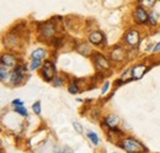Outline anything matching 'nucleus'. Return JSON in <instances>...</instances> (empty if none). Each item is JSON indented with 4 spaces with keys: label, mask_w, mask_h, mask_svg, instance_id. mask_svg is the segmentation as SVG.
<instances>
[{
    "label": "nucleus",
    "mask_w": 160,
    "mask_h": 153,
    "mask_svg": "<svg viewBox=\"0 0 160 153\" xmlns=\"http://www.w3.org/2000/svg\"><path fill=\"white\" fill-rule=\"evenodd\" d=\"M142 1V4L144 5V6H153L154 5V3H155V0H140Z\"/></svg>",
    "instance_id": "nucleus-22"
},
{
    "label": "nucleus",
    "mask_w": 160,
    "mask_h": 153,
    "mask_svg": "<svg viewBox=\"0 0 160 153\" xmlns=\"http://www.w3.org/2000/svg\"><path fill=\"white\" fill-rule=\"evenodd\" d=\"M134 19L138 24H145L148 21V14L143 8H137L134 11Z\"/></svg>",
    "instance_id": "nucleus-7"
},
{
    "label": "nucleus",
    "mask_w": 160,
    "mask_h": 153,
    "mask_svg": "<svg viewBox=\"0 0 160 153\" xmlns=\"http://www.w3.org/2000/svg\"><path fill=\"white\" fill-rule=\"evenodd\" d=\"M77 51L79 52L80 55H82V56H89L91 53V48L86 43H80V45H78L77 46Z\"/></svg>",
    "instance_id": "nucleus-12"
},
{
    "label": "nucleus",
    "mask_w": 160,
    "mask_h": 153,
    "mask_svg": "<svg viewBox=\"0 0 160 153\" xmlns=\"http://www.w3.org/2000/svg\"><path fill=\"white\" fill-rule=\"evenodd\" d=\"M40 32L44 37H51L56 34V26L52 21H47L40 25Z\"/></svg>",
    "instance_id": "nucleus-3"
},
{
    "label": "nucleus",
    "mask_w": 160,
    "mask_h": 153,
    "mask_svg": "<svg viewBox=\"0 0 160 153\" xmlns=\"http://www.w3.org/2000/svg\"><path fill=\"white\" fill-rule=\"evenodd\" d=\"M54 73H56L54 64L51 61H46L42 67V76L44 78V80L51 82L52 79H54Z\"/></svg>",
    "instance_id": "nucleus-2"
},
{
    "label": "nucleus",
    "mask_w": 160,
    "mask_h": 153,
    "mask_svg": "<svg viewBox=\"0 0 160 153\" xmlns=\"http://www.w3.org/2000/svg\"><path fill=\"white\" fill-rule=\"evenodd\" d=\"M78 89H79V87H78L75 83H70L69 87H68V90H69L70 94H75V93H78V92H79Z\"/></svg>",
    "instance_id": "nucleus-18"
},
{
    "label": "nucleus",
    "mask_w": 160,
    "mask_h": 153,
    "mask_svg": "<svg viewBox=\"0 0 160 153\" xmlns=\"http://www.w3.org/2000/svg\"><path fill=\"white\" fill-rule=\"evenodd\" d=\"M124 41L129 46H134L139 42V34L136 30H131L124 35Z\"/></svg>",
    "instance_id": "nucleus-5"
},
{
    "label": "nucleus",
    "mask_w": 160,
    "mask_h": 153,
    "mask_svg": "<svg viewBox=\"0 0 160 153\" xmlns=\"http://www.w3.org/2000/svg\"><path fill=\"white\" fill-rule=\"evenodd\" d=\"M5 43H6L8 46H15V45L18 43V37H16L15 35L10 34L8 37H5Z\"/></svg>",
    "instance_id": "nucleus-15"
},
{
    "label": "nucleus",
    "mask_w": 160,
    "mask_h": 153,
    "mask_svg": "<svg viewBox=\"0 0 160 153\" xmlns=\"http://www.w3.org/2000/svg\"><path fill=\"white\" fill-rule=\"evenodd\" d=\"M47 52L43 50V48H38V50H35L32 52V58H36V59H42V58L46 57Z\"/></svg>",
    "instance_id": "nucleus-14"
},
{
    "label": "nucleus",
    "mask_w": 160,
    "mask_h": 153,
    "mask_svg": "<svg viewBox=\"0 0 160 153\" xmlns=\"http://www.w3.org/2000/svg\"><path fill=\"white\" fill-rule=\"evenodd\" d=\"M88 137L90 138V141L94 143V145H98L99 143V137H98V135L96 134H94V132H88Z\"/></svg>",
    "instance_id": "nucleus-17"
},
{
    "label": "nucleus",
    "mask_w": 160,
    "mask_h": 153,
    "mask_svg": "<svg viewBox=\"0 0 160 153\" xmlns=\"http://www.w3.org/2000/svg\"><path fill=\"white\" fill-rule=\"evenodd\" d=\"M145 71H147V67L145 66H137V67H134L133 69H132V76L133 78L136 79V80H138L140 79L142 76H144V73H145Z\"/></svg>",
    "instance_id": "nucleus-9"
},
{
    "label": "nucleus",
    "mask_w": 160,
    "mask_h": 153,
    "mask_svg": "<svg viewBox=\"0 0 160 153\" xmlns=\"http://www.w3.org/2000/svg\"><path fill=\"white\" fill-rule=\"evenodd\" d=\"M89 41H90L92 45L99 46V45H101V43L105 41V36H103V34L100 32V31H92V32L89 35Z\"/></svg>",
    "instance_id": "nucleus-6"
},
{
    "label": "nucleus",
    "mask_w": 160,
    "mask_h": 153,
    "mask_svg": "<svg viewBox=\"0 0 160 153\" xmlns=\"http://www.w3.org/2000/svg\"><path fill=\"white\" fill-rule=\"evenodd\" d=\"M40 66H41V59L33 58L32 62H31V69H36V68H38Z\"/></svg>",
    "instance_id": "nucleus-20"
},
{
    "label": "nucleus",
    "mask_w": 160,
    "mask_h": 153,
    "mask_svg": "<svg viewBox=\"0 0 160 153\" xmlns=\"http://www.w3.org/2000/svg\"><path fill=\"white\" fill-rule=\"evenodd\" d=\"M123 57H124V51L121 48L120 46H117V47H115V48L112 50V52H111V58H112V59L122 61Z\"/></svg>",
    "instance_id": "nucleus-11"
},
{
    "label": "nucleus",
    "mask_w": 160,
    "mask_h": 153,
    "mask_svg": "<svg viewBox=\"0 0 160 153\" xmlns=\"http://www.w3.org/2000/svg\"><path fill=\"white\" fill-rule=\"evenodd\" d=\"M120 146L128 153H147V148L140 143L138 140L133 137H127L121 141Z\"/></svg>",
    "instance_id": "nucleus-1"
},
{
    "label": "nucleus",
    "mask_w": 160,
    "mask_h": 153,
    "mask_svg": "<svg viewBox=\"0 0 160 153\" xmlns=\"http://www.w3.org/2000/svg\"><path fill=\"white\" fill-rule=\"evenodd\" d=\"M73 126L75 127V130L79 132V134H82V129H81V126H80V124H78V122H74L73 124Z\"/></svg>",
    "instance_id": "nucleus-25"
},
{
    "label": "nucleus",
    "mask_w": 160,
    "mask_h": 153,
    "mask_svg": "<svg viewBox=\"0 0 160 153\" xmlns=\"http://www.w3.org/2000/svg\"><path fill=\"white\" fill-rule=\"evenodd\" d=\"M62 153H74L70 148H68V147H65V148H63V151H62Z\"/></svg>",
    "instance_id": "nucleus-27"
},
{
    "label": "nucleus",
    "mask_w": 160,
    "mask_h": 153,
    "mask_svg": "<svg viewBox=\"0 0 160 153\" xmlns=\"http://www.w3.org/2000/svg\"><path fill=\"white\" fill-rule=\"evenodd\" d=\"M15 111H16V113H19V114H21L22 116H27V110L23 108V105H16Z\"/></svg>",
    "instance_id": "nucleus-19"
},
{
    "label": "nucleus",
    "mask_w": 160,
    "mask_h": 153,
    "mask_svg": "<svg viewBox=\"0 0 160 153\" xmlns=\"http://www.w3.org/2000/svg\"><path fill=\"white\" fill-rule=\"evenodd\" d=\"M8 67L6 66H4V64H1V67H0V78H1V80L4 82L8 76H9V73H8V69H6Z\"/></svg>",
    "instance_id": "nucleus-16"
},
{
    "label": "nucleus",
    "mask_w": 160,
    "mask_h": 153,
    "mask_svg": "<svg viewBox=\"0 0 160 153\" xmlns=\"http://www.w3.org/2000/svg\"><path fill=\"white\" fill-rule=\"evenodd\" d=\"M62 83H63L62 78H59V76H56V78H54V85H56V87H60Z\"/></svg>",
    "instance_id": "nucleus-23"
},
{
    "label": "nucleus",
    "mask_w": 160,
    "mask_h": 153,
    "mask_svg": "<svg viewBox=\"0 0 160 153\" xmlns=\"http://www.w3.org/2000/svg\"><path fill=\"white\" fill-rule=\"evenodd\" d=\"M154 51H160V42L155 46V48H154Z\"/></svg>",
    "instance_id": "nucleus-28"
},
{
    "label": "nucleus",
    "mask_w": 160,
    "mask_h": 153,
    "mask_svg": "<svg viewBox=\"0 0 160 153\" xmlns=\"http://www.w3.org/2000/svg\"><path fill=\"white\" fill-rule=\"evenodd\" d=\"M32 109H33V111H35L36 114H41V103L40 101L35 103L33 106H32Z\"/></svg>",
    "instance_id": "nucleus-21"
},
{
    "label": "nucleus",
    "mask_w": 160,
    "mask_h": 153,
    "mask_svg": "<svg viewBox=\"0 0 160 153\" xmlns=\"http://www.w3.org/2000/svg\"><path fill=\"white\" fill-rule=\"evenodd\" d=\"M94 58H95V59H94V61H95V66H96L98 68H110L108 61L103 57L102 55L96 53V55L94 56Z\"/></svg>",
    "instance_id": "nucleus-8"
},
{
    "label": "nucleus",
    "mask_w": 160,
    "mask_h": 153,
    "mask_svg": "<svg viewBox=\"0 0 160 153\" xmlns=\"http://www.w3.org/2000/svg\"><path fill=\"white\" fill-rule=\"evenodd\" d=\"M108 87H110V83H108V82H106V83H105V85H103V89H102V92H101V93H102V95H103V94H106V93L108 92Z\"/></svg>",
    "instance_id": "nucleus-24"
},
{
    "label": "nucleus",
    "mask_w": 160,
    "mask_h": 153,
    "mask_svg": "<svg viewBox=\"0 0 160 153\" xmlns=\"http://www.w3.org/2000/svg\"><path fill=\"white\" fill-rule=\"evenodd\" d=\"M25 72H26L25 67H22V66H16L15 69H14V72H12V74H11V83H12L14 85L20 84L21 80H22L23 76H25Z\"/></svg>",
    "instance_id": "nucleus-4"
},
{
    "label": "nucleus",
    "mask_w": 160,
    "mask_h": 153,
    "mask_svg": "<svg viewBox=\"0 0 160 153\" xmlns=\"http://www.w3.org/2000/svg\"><path fill=\"white\" fill-rule=\"evenodd\" d=\"M12 104H14V105H23V103H22L21 100H19V99L14 100V101H12Z\"/></svg>",
    "instance_id": "nucleus-26"
},
{
    "label": "nucleus",
    "mask_w": 160,
    "mask_h": 153,
    "mask_svg": "<svg viewBox=\"0 0 160 153\" xmlns=\"http://www.w3.org/2000/svg\"><path fill=\"white\" fill-rule=\"evenodd\" d=\"M105 124L108 126V127H115L117 124H118V117L116 115H108L106 119H105Z\"/></svg>",
    "instance_id": "nucleus-13"
},
{
    "label": "nucleus",
    "mask_w": 160,
    "mask_h": 153,
    "mask_svg": "<svg viewBox=\"0 0 160 153\" xmlns=\"http://www.w3.org/2000/svg\"><path fill=\"white\" fill-rule=\"evenodd\" d=\"M15 62H16V58L12 55L6 53V55H2V57H1V64L6 66V67H14Z\"/></svg>",
    "instance_id": "nucleus-10"
}]
</instances>
